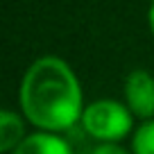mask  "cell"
Instances as JSON below:
<instances>
[{
	"label": "cell",
	"instance_id": "cell-4",
	"mask_svg": "<svg viewBox=\"0 0 154 154\" xmlns=\"http://www.w3.org/2000/svg\"><path fill=\"white\" fill-rule=\"evenodd\" d=\"M11 154H72L70 145L52 131H36L23 138V143Z\"/></svg>",
	"mask_w": 154,
	"mask_h": 154
},
{
	"label": "cell",
	"instance_id": "cell-7",
	"mask_svg": "<svg viewBox=\"0 0 154 154\" xmlns=\"http://www.w3.org/2000/svg\"><path fill=\"white\" fill-rule=\"evenodd\" d=\"M91 154H127V149H122L120 145H113V143H102Z\"/></svg>",
	"mask_w": 154,
	"mask_h": 154
},
{
	"label": "cell",
	"instance_id": "cell-6",
	"mask_svg": "<svg viewBox=\"0 0 154 154\" xmlns=\"http://www.w3.org/2000/svg\"><path fill=\"white\" fill-rule=\"evenodd\" d=\"M134 154H154V120H147L134 134Z\"/></svg>",
	"mask_w": 154,
	"mask_h": 154
},
{
	"label": "cell",
	"instance_id": "cell-2",
	"mask_svg": "<svg viewBox=\"0 0 154 154\" xmlns=\"http://www.w3.org/2000/svg\"><path fill=\"white\" fill-rule=\"evenodd\" d=\"M82 122L91 136L109 143V140L122 138L131 129V113L125 104L116 100H97L84 109Z\"/></svg>",
	"mask_w": 154,
	"mask_h": 154
},
{
	"label": "cell",
	"instance_id": "cell-8",
	"mask_svg": "<svg viewBox=\"0 0 154 154\" xmlns=\"http://www.w3.org/2000/svg\"><path fill=\"white\" fill-rule=\"evenodd\" d=\"M147 18H149V27H152V32H154V2H152V7H149Z\"/></svg>",
	"mask_w": 154,
	"mask_h": 154
},
{
	"label": "cell",
	"instance_id": "cell-1",
	"mask_svg": "<svg viewBox=\"0 0 154 154\" xmlns=\"http://www.w3.org/2000/svg\"><path fill=\"white\" fill-rule=\"evenodd\" d=\"M20 106L45 131L68 129L84 113L75 72L59 57H41L27 68L20 84Z\"/></svg>",
	"mask_w": 154,
	"mask_h": 154
},
{
	"label": "cell",
	"instance_id": "cell-3",
	"mask_svg": "<svg viewBox=\"0 0 154 154\" xmlns=\"http://www.w3.org/2000/svg\"><path fill=\"white\" fill-rule=\"evenodd\" d=\"M125 97L136 116L140 118L154 116V77L147 70L129 72L125 82Z\"/></svg>",
	"mask_w": 154,
	"mask_h": 154
},
{
	"label": "cell",
	"instance_id": "cell-5",
	"mask_svg": "<svg viewBox=\"0 0 154 154\" xmlns=\"http://www.w3.org/2000/svg\"><path fill=\"white\" fill-rule=\"evenodd\" d=\"M23 122L16 113H11L9 109L0 111V152H14L23 140Z\"/></svg>",
	"mask_w": 154,
	"mask_h": 154
}]
</instances>
